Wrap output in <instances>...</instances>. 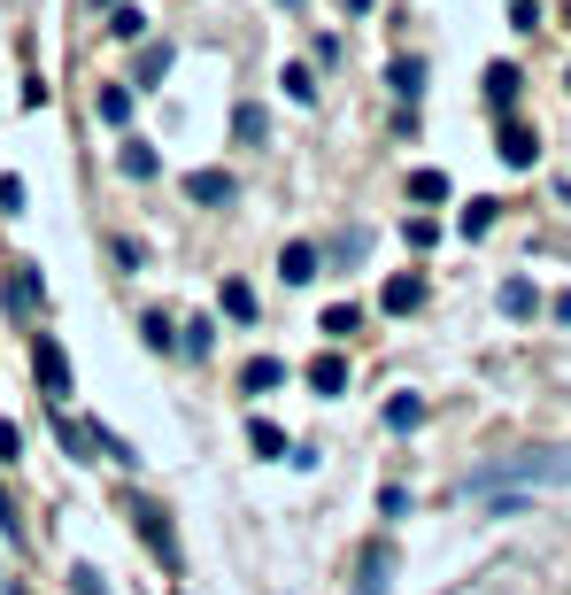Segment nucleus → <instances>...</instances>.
Segmentation results:
<instances>
[{
    "instance_id": "obj_1",
    "label": "nucleus",
    "mask_w": 571,
    "mask_h": 595,
    "mask_svg": "<svg viewBox=\"0 0 571 595\" xmlns=\"http://www.w3.org/2000/svg\"><path fill=\"white\" fill-rule=\"evenodd\" d=\"M571 479V448H533V456H502V464H479L463 479V495H494V487H557Z\"/></svg>"
},
{
    "instance_id": "obj_2",
    "label": "nucleus",
    "mask_w": 571,
    "mask_h": 595,
    "mask_svg": "<svg viewBox=\"0 0 571 595\" xmlns=\"http://www.w3.org/2000/svg\"><path fill=\"white\" fill-rule=\"evenodd\" d=\"M132 518H140V542L162 557V565H178V534H170V510L162 503H147V495H132Z\"/></svg>"
},
{
    "instance_id": "obj_3",
    "label": "nucleus",
    "mask_w": 571,
    "mask_h": 595,
    "mask_svg": "<svg viewBox=\"0 0 571 595\" xmlns=\"http://www.w3.org/2000/svg\"><path fill=\"white\" fill-rule=\"evenodd\" d=\"M31 364H39V387L62 403V395H70V356H62V340H47V333H39V340H31Z\"/></svg>"
},
{
    "instance_id": "obj_4",
    "label": "nucleus",
    "mask_w": 571,
    "mask_h": 595,
    "mask_svg": "<svg viewBox=\"0 0 571 595\" xmlns=\"http://www.w3.org/2000/svg\"><path fill=\"white\" fill-rule=\"evenodd\" d=\"M232 194H240L232 170H193V178H186V201H201V209H224Z\"/></svg>"
},
{
    "instance_id": "obj_5",
    "label": "nucleus",
    "mask_w": 571,
    "mask_h": 595,
    "mask_svg": "<svg viewBox=\"0 0 571 595\" xmlns=\"http://www.w3.org/2000/svg\"><path fill=\"white\" fill-rule=\"evenodd\" d=\"M279 271H286V287H309V279H317V271H324V256H317V248H309V240H286Z\"/></svg>"
},
{
    "instance_id": "obj_6",
    "label": "nucleus",
    "mask_w": 571,
    "mask_h": 595,
    "mask_svg": "<svg viewBox=\"0 0 571 595\" xmlns=\"http://www.w3.org/2000/svg\"><path fill=\"white\" fill-rule=\"evenodd\" d=\"M117 170H124V178H140V186H147V178L162 170V155L147 148V140H124V148H117Z\"/></svg>"
},
{
    "instance_id": "obj_7",
    "label": "nucleus",
    "mask_w": 571,
    "mask_h": 595,
    "mask_svg": "<svg viewBox=\"0 0 571 595\" xmlns=\"http://www.w3.org/2000/svg\"><path fill=\"white\" fill-rule=\"evenodd\" d=\"M279 379H286V364H279V356H248V371H240V387H248V395H271Z\"/></svg>"
},
{
    "instance_id": "obj_8",
    "label": "nucleus",
    "mask_w": 571,
    "mask_h": 595,
    "mask_svg": "<svg viewBox=\"0 0 571 595\" xmlns=\"http://www.w3.org/2000/svg\"><path fill=\"white\" fill-rule=\"evenodd\" d=\"M340 387H348V364L340 356H317L309 364V395H340Z\"/></svg>"
},
{
    "instance_id": "obj_9",
    "label": "nucleus",
    "mask_w": 571,
    "mask_h": 595,
    "mask_svg": "<svg viewBox=\"0 0 571 595\" xmlns=\"http://www.w3.org/2000/svg\"><path fill=\"white\" fill-rule=\"evenodd\" d=\"M387 426H394V434H418V426H425V395H394V403H387Z\"/></svg>"
},
{
    "instance_id": "obj_10",
    "label": "nucleus",
    "mask_w": 571,
    "mask_h": 595,
    "mask_svg": "<svg viewBox=\"0 0 571 595\" xmlns=\"http://www.w3.org/2000/svg\"><path fill=\"white\" fill-rule=\"evenodd\" d=\"M0 295L16 301V309H39V271H31V264H16V271H8V287H0Z\"/></svg>"
},
{
    "instance_id": "obj_11",
    "label": "nucleus",
    "mask_w": 571,
    "mask_h": 595,
    "mask_svg": "<svg viewBox=\"0 0 571 595\" xmlns=\"http://www.w3.org/2000/svg\"><path fill=\"white\" fill-rule=\"evenodd\" d=\"M224 317L232 325H256V287L248 279H224Z\"/></svg>"
},
{
    "instance_id": "obj_12",
    "label": "nucleus",
    "mask_w": 571,
    "mask_h": 595,
    "mask_svg": "<svg viewBox=\"0 0 571 595\" xmlns=\"http://www.w3.org/2000/svg\"><path fill=\"white\" fill-rule=\"evenodd\" d=\"M54 442H62V456L86 464V456H93V426H70V410H62V418H54Z\"/></svg>"
},
{
    "instance_id": "obj_13",
    "label": "nucleus",
    "mask_w": 571,
    "mask_h": 595,
    "mask_svg": "<svg viewBox=\"0 0 571 595\" xmlns=\"http://www.w3.org/2000/svg\"><path fill=\"white\" fill-rule=\"evenodd\" d=\"M533 155H541V140H533L525 125H510V132H502V162H510V170H525Z\"/></svg>"
},
{
    "instance_id": "obj_14",
    "label": "nucleus",
    "mask_w": 571,
    "mask_h": 595,
    "mask_svg": "<svg viewBox=\"0 0 571 595\" xmlns=\"http://www.w3.org/2000/svg\"><path fill=\"white\" fill-rule=\"evenodd\" d=\"M418 301H425V279H418V271H402V279L387 287V309H394V317H410Z\"/></svg>"
},
{
    "instance_id": "obj_15",
    "label": "nucleus",
    "mask_w": 571,
    "mask_h": 595,
    "mask_svg": "<svg viewBox=\"0 0 571 595\" xmlns=\"http://www.w3.org/2000/svg\"><path fill=\"white\" fill-rule=\"evenodd\" d=\"M387 78H394V93H402V101H418V93H425V62H418V54H402Z\"/></svg>"
},
{
    "instance_id": "obj_16",
    "label": "nucleus",
    "mask_w": 571,
    "mask_h": 595,
    "mask_svg": "<svg viewBox=\"0 0 571 595\" xmlns=\"http://www.w3.org/2000/svg\"><path fill=\"white\" fill-rule=\"evenodd\" d=\"M518 86H525V78H518L510 62H494V70H487V101H494V109H510V101H518Z\"/></svg>"
},
{
    "instance_id": "obj_17",
    "label": "nucleus",
    "mask_w": 571,
    "mask_h": 595,
    "mask_svg": "<svg viewBox=\"0 0 571 595\" xmlns=\"http://www.w3.org/2000/svg\"><path fill=\"white\" fill-rule=\"evenodd\" d=\"M178 348H186V356H193V364H201V356H209V348H217V317H193V325H186V333H178Z\"/></svg>"
},
{
    "instance_id": "obj_18",
    "label": "nucleus",
    "mask_w": 571,
    "mask_h": 595,
    "mask_svg": "<svg viewBox=\"0 0 571 595\" xmlns=\"http://www.w3.org/2000/svg\"><path fill=\"white\" fill-rule=\"evenodd\" d=\"M410 201H448V170H410Z\"/></svg>"
},
{
    "instance_id": "obj_19",
    "label": "nucleus",
    "mask_w": 571,
    "mask_h": 595,
    "mask_svg": "<svg viewBox=\"0 0 571 595\" xmlns=\"http://www.w3.org/2000/svg\"><path fill=\"white\" fill-rule=\"evenodd\" d=\"M232 132H240V140H248V148H256V140H263V132H271V125H263V109H256V101H240V109H232Z\"/></svg>"
},
{
    "instance_id": "obj_20",
    "label": "nucleus",
    "mask_w": 571,
    "mask_h": 595,
    "mask_svg": "<svg viewBox=\"0 0 571 595\" xmlns=\"http://www.w3.org/2000/svg\"><path fill=\"white\" fill-rule=\"evenodd\" d=\"M387 573H394V557H387V549H371V565H363V588H355V595H387Z\"/></svg>"
},
{
    "instance_id": "obj_21",
    "label": "nucleus",
    "mask_w": 571,
    "mask_h": 595,
    "mask_svg": "<svg viewBox=\"0 0 571 595\" xmlns=\"http://www.w3.org/2000/svg\"><path fill=\"white\" fill-rule=\"evenodd\" d=\"M502 309H510V317H533V309H541V295H533L525 279H510V287H502Z\"/></svg>"
},
{
    "instance_id": "obj_22",
    "label": "nucleus",
    "mask_w": 571,
    "mask_h": 595,
    "mask_svg": "<svg viewBox=\"0 0 571 595\" xmlns=\"http://www.w3.org/2000/svg\"><path fill=\"white\" fill-rule=\"evenodd\" d=\"M101 117H109V125H132V93H124V86H101Z\"/></svg>"
},
{
    "instance_id": "obj_23",
    "label": "nucleus",
    "mask_w": 571,
    "mask_h": 595,
    "mask_svg": "<svg viewBox=\"0 0 571 595\" xmlns=\"http://www.w3.org/2000/svg\"><path fill=\"white\" fill-rule=\"evenodd\" d=\"M140 31H147L140 0H132V8H117V16H109V39H140Z\"/></svg>"
},
{
    "instance_id": "obj_24",
    "label": "nucleus",
    "mask_w": 571,
    "mask_h": 595,
    "mask_svg": "<svg viewBox=\"0 0 571 595\" xmlns=\"http://www.w3.org/2000/svg\"><path fill=\"white\" fill-rule=\"evenodd\" d=\"M162 70H170V47H147L140 54V86H162Z\"/></svg>"
},
{
    "instance_id": "obj_25",
    "label": "nucleus",
    "mask_w": 571,
    "mask_h": 595,
    "mask_svg": "<svg viewBox=\"0 0 571 595\" xmlns=\"http://www.w3.org/2000/svg\"><path fill=\"white\" fill-rule=\"evenodd\" d=\"M248 442L263 448V456H279V448H286V434H279V426H271V418H256V426H248Z\"/></svg>"
},
{
    "instance_id": "obj_26",
    "label": "nucleus",
    "mask_w": 571,
    "mask_h": 595,
    "mask_svg": "<svg viewBox=\"0 0 571 595\" xmlns=\"http://www.w3.org/2000/svg\"><path fill=\"white\" fill-rule=\"evenodd\" d=\"M286 93H293V101H317V78H309V62H293V70H286Z\"/></svg>"
},
{
    "instance_id": "obj_27",
    "label": "nucleus",
    "mask_w": 571,
    "mask_h": 595,
    "mask_svg": "<svg viewBox=\"0 0 571 595\" xmlns=\"http://www.w3.org/2000/svg\"><path fill=\"white\" fill-rule=\"evenodd\" d=\"M487 225H494V201H471V209H463V232H471V240H479V232H487Z\"/></svg>"
},
{
    "instance_id": "obj_28",
    "label": "nucleus",
    "mask_w": 571,
    "mask_h": 595,
    "mask_svg": "<svg viewBox=\"0 0 571 595\" xmlns=\"http://www.w3.org/2000/svg\"><path fill=\"white\" fill-rule=\"evenodd\" d=\"M324 333H355V301H332L324 309Z\"/></svg>"
},
{
    "instance_id": "obj_29",
    "label": "nucleus",
    "mask_w": 571,
    "mask_h": 595,
    "mask_svg": "<svg viewBox=\"0 0 571 595\" xmlns=\"http://www.w3.org/2000/svg\"><path fill=\"white\" fill-rule=\"evenodd\" d=\"M140 333H147V348H178V333H170V317H147Z\"/></svg>"
},
{
    "instance_id": "obj_30",
    "label": "nucleus",
    "mask_w": 571,
    "mask_h": 595,
    "mask_svg": "<svg viewBox=\"0 0 571 595\" xmlns=\"http://www.w3.org/2000/svg\"><path fill=\"white\" fill-rule=\"evenodd\" d=\"M70 581H78V595H109V588H101V573H93V565H70Z\"/></svg>"
},
{
    "instance_id": "obj_31",
    "label": "nucleus",
    "mask_w": 571,
    "mask_h": 595,
    "mask_svg": "<svg viewBox=\"0 0 571 595\" xmlns=\"http://www.w3.org/2000/svg\"><path fill=\"white\" fill-rule=\"evenodd\" d=\"M0 209H8V217L23 209V178H0Z\"/></svg>"
},
{
    "instance_id": "obj_32",
    "label": "nucleus",
    "mask_w": 571,
    "mask_h": 595,
    "mask_svg": "<svg viewBox=\"0 0 571 595\" xmlns=\"http://www.w3.org/2000/svg\"><path fill=\"white\" fill-rule=\"evenodd\" d=\"M16 448H23V426H8V418H0V456H8V464H16Z\"/></svg>"
},
{
    "instance_id": "obj_33",
    "label": "nucleus",
    "mask_w": 571,
    "mask_h": 595,
    "mask_svg": "<svg viewBox=\"0 0 571 595\" xmlns=\"http://www.w3.org/2000/svg\"><path fill=\"white\" fill-rule=\"evenodd\" d=\"M0 526H8V542H16V510H8V495H0Z\"/></svg>"
},
{
    "instance_id": "obj_34",
    "label": "nucleus",
    "mask_w": 571,
    "mask_h": 595,
    "mask_svg": "<svg viewBox=\"0 0 571 595\" xmlns=\"http://www.w3.org/2000/svg\"><path fill=\"white\" fill-rule=\"evenodd\" d=\"M286 8H293V0H286Z\"/></svg>"
}]
</instances>
